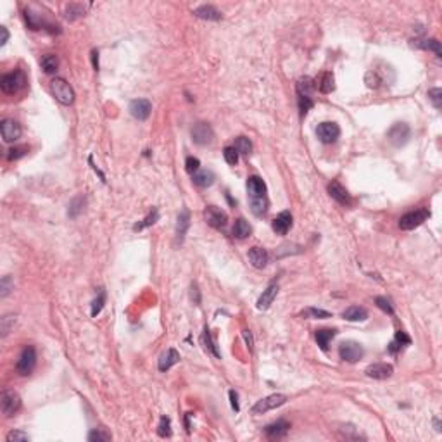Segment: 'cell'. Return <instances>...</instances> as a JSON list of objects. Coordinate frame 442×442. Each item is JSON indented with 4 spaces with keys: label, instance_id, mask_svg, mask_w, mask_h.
<instances>
[{
    "label": "cell",
    "instance_id": "cell-51",
    "mask_svg": "<svg viewBox=\"0 0 442 442\" xmlns=\"http://www.w3.org/2000/svg\"><path fill=\"white\" fill-rule=\"evenodd\" d=\"M230 403H231V408L235 409V413L240 411V406H239V394L235 392V390H230Z\"/></svg>",
    "mask_w": 442,
    "mask_h": 442
},
{
    "label": "cell",
    "instance_id": "cell-50",
    "mask_svg": "<svg viewBox=\"0 0 442 442\" xmlns=\"http://www.w3.org/2000/svg\"><path fill=\"white\" fill-rule=\"evenodd\" d=\"M185 170H187V173H190V175H195V173L200 170V161L197 157H187Z\"/></svg>",
    "mask_w": 442,
    "mask_h": 442
},
{
    "label": "cell",
    "instance_id": "cell-54",
    "mask_svg": "<svg viewBox=\"0 0 442 442\" xmlns=\"http://www.w3.org/2000/svg\"><path fill=\"white\" fill-rule=\"evenodd\" d=\"M0 31H2V40H0V45H6L7 40H9V31H7L6 26H2V28H0Z\"/></svg>",
    "mask_w": 442,
    "mask_h": 442
},
{
    "label": "cell",
    "instance_id": "cell-5",
    "mask_svg": "<svg viewBox=\"0 0 442 442\" xmlns=\"http://www.w3.org/2000/svg\"><path fill=\"white\" fill-rule=\"evenodd\" d=\"M363 354H364L363 345L356 342V340H345V342L339 345V356L342 361L358 363L363 358Z\"/></svg>",
    "mask_w": 442,
    "mask_h": 442
},
{
    "label": "cell",
    "instance_id": "cell-15",
    "mask_svg": "<svg viewBox=\"0 0 442 442\" xmlns=\"http://www.w3.org/2000/svg\"><path fill=\"white\" fill-rule=\"evenodd\" d=\"M289 430H290V423L287 420H276L264 427V434H266L268 439H273V440L284 439V437L289 434Z\"/></svg>",
    "mask_w": 442,
    "mask_h": 442
},
{
    "label": "cell",
    "instance_id": "cell-34",
    "mask_svg": "<svg viewBox=\"0 0 442 442\" xmlns=\"http://www.w3.org/2000/svg\"><path fill=\"white\" fill-rule=\"evenodd\" d=\"M85 202H86L85 195H78V197L73 199L69 202V209H67V216H69V218L78 216V214L85 209Z\"/></svg>",
    "mask_w": 442,
    "mask_h": 442
},
{
    "label": "cell",
    "instance_id": "cell-6",
    "mask_svg": "<svg viewBox=\"0 0 442 442\" xmlns=\"http://www.w3.org/2000/svg\"><path fill=\"white\" fill-rule=\"evenodd\" d=\"M285 403H287L285 394H271V396H268V398L259 399L258 403L252 406V413L254 414H264V413L271 411V409L284 406Z\"/></svg>",
    "mask_w": 442,
    "mask_h": 442
},
{
    "label": "cell",
    "instance_id": "cell-21",
    "mask_svg": "<svg viewBox=\"0 0 442 442\" xmlns=\"http://www.w3.org/2000/svg\"><path fill=\"white\" fill-rule=\"evenodd\" d=\"M194 16L200 17V19H206V21H220L221 11H218V9L211 6V4H204V6L194 9Z\"/></svg>",
    "mask_w": 442,
    "mask_h": 442
},
{
    "label": "cell",
    "instance_id": "cell-3",
    "mask_svg": "<svg viewBox=\"0 0 442 442\" xmlns=\"http://www.w3.org/2000/svg\"><path fill=\"white\" fill-rule=\"evenodd\" d=\"M428 218H430V211L427 207H422V209H414V211H409L406 214L399 218V228L401 230H414L425 223Z\"/></svg>",
    "mask_w": 442,
    "mask_h": 442
},
{
    "label": "cell",
    "instance_id": "cell-33",
    "mask_svg": "<svg viewBox=\"0 0 442 442\" xmlns=\"http://www.w3.org/2000/svg\"><path fill=\"white\" fill-rule=\"evenodd\" d=\"M416 47L425 49V50H432L437 57H442V49H440V42L437 38H425V40H416Z\"/></svg>",
    "mask_w": 442,
    "mask_h": 442
},
{
    "label": "cell",
    "instance_id": "cell-25",
    "mask_svg": "<svg viewBox=\"0 0 442 442\" xmlns=\"http://www.w3.org/2000/svg\"><path fill=\"white\" fill-rule=\"evenodd\" d=\"M335 335H337L335 328H321V330H316L314 339H316V342H318V345H320V349L323 351V353H327L328 351V344H330V340L334 339Z\"/></svg>",
    "mask_w": 442,
    "mask_h": 442
},
{
    "label": "cell",
    "instance_id": "cell-44",
    "mask_svg": "<svg viewBox=\"0 0 442 442\" xmlns=\"http://www.w3.org/2000/svg\"><path fill=\"white\" fill-rule=\"evenodd\" d=\"M159 437H171V420L168 416H162L157 427Z\"/></svg>",
    "mask_w": 442,
    "mask_h": 442
},
{
    "label": "cell",
    "instance_id": "cell-32",
    "mask_svg": "<svg viewBox=\"0 0 442 442\" xmlns=\"http://www.w3.org/2000/svg\"><path fill=\"white\" fill-rule=\"evenodd\" d=\"M409 344H411V339H409V337L406 335V332L399 330L398 334H396L394 340H392V342H390V345H389V353H390V354H396L401 347H403V345H409Z\"/></svg>",
    "mask_w": 442,
    "mask_h": 442
},
{
    "label": "cell",
    "instance_id": "cell-19",
    "mask_svg": "<svg viewBox=\"0 0 442 442\" xmlns=\"http://www.w3.org/2000/svg\"><path fill=\"white\" fill-rule=\"evenodd\" d=\"M180 353L176 349H173V347H170L166 351V353H162L161 354V358H159V370L161 371H168L170 370L171 366H175V364H178L180 363Z\"/></svg>",
    "mask_w": 442,
    "mask_h": 442
},
{
    "label": "cell",
    "instance_id": "cell-46",
    "mask_svg": "<svg viewBox=\"0 0 442 442\" xmlns=\"http://www.w3.org/2000/svg\"><path fill=\"white\" fill-rule=\"evenodd\" d=\"M223 156H225V161L228 162L230 166H235V164L239 162V152H237V149L234 145H231V147H225Z\"/></svg>",
    "mask_w": 442,
    "mask_h": 442
},
{
    "label": "cell",
    "instance_id": "cell-39",
    "mask_svg": "<svg viewBox=\"0 0 442 442\" xmlns=\"http://www.w3.org/2000/svg\"><path fill=\"white\" fill-rule=\"evenodd\" d=\"M157 220H159V211H157L156 207H154L152 211L149 213V216L145 218L142 223H136V225H133V230H135V231H140V230L147 228V226H150V225H154V223H156Z\"/></svg>",
    "mask_w": 442,
    "mask_h": 442
},
{
    "label": "cell",
    "instance_id": "cell-11",
    "mask_svg": "<svg viewBox=\"0 0 442 442\" xmlns=\"http://www.w3.org/2000/svg\"><path fill=\"white\" fill-rule=\"evenodd\" d=\"M190 133H192V140L197 145H209V144H213V140H214V131L211 128V125H207V123H197V125H194Z\"/></svg>",
    "mask_w": 442,
    "mask_h": 442
},
{
    "label": "cell",
    "instance_id": "cell-13",
    "mask_svg": "<svg viewBox=\"0 0 442 442\" xmlns=\"http://www.w3.org/2000/svg\"><path fill=\"white\" fill-rule=\"evenodd\" d=\"M328 194H330V197L335 200V202H339L340 206H351L353 204V197H351V194L345 190V187H342L339 183L337 180L330 181L327 187Z\"/></svg>",
    "mask_w": 442,
    "mask_h": 442
},
{
    "label": "cell",
    "instance_id": "cell-8",
    "mask_svg": "<svg viewBox=\"0 0 442 442\" xmlns=\"http://www.w3.org/2000/svg\"><path fill=\"white\" fill-rule=\"evenodd\" d=\"M204 220H206L209 226H213V228H216V230H221V228H225L226 223H228V214L216 206H207L206 211H204Z\"/></svg>",
    "mask_w": 442,
    "mask_h": 442
},
{
    "label": "cell",
    "instance_id": "cell-16",
    "mask_svg": "<svg viewBox=\"0 0 442 442\" xmlns=\"http://www.w3.org/2000/svg\"><path fill=\"white\" fill-rule=\"evenodd\" d=\"M364 373H366V377L375 378V380H385V378L392 377L394 366L389 363H375V364H370V366L364 370Z\"/></svg>",
    "mask_w": 442,
    "mask_h": 442
},
{
    "label": "cell",
    "instance_id": "cell-38",
    "mask_svg": "<svg viewBox=\"0 0 442 442\" xmlns=\"http://www.w3.org/2000/svg\"><path fill=\"white\" fill-rule=\"evenodd\" d=\"M64 16H66V19L75 21V19H78V17L85 16V7L81 6V4H69V6H66Z\"/></svg>",
    "mask_w": 442,
    "mask_h": 442
},
{
    "label": "cell",
    "instance_id": "cell-41",
    "mask_svg": "<svg viewBox=\"0 0 442 442\" xmlns=\"http://www.w3.org/2000/svg\"><path fill=\"white\" fill-rule=\"evenodd\" d=\"M104 304H106V290L100 289L99 295L92 300V316L95 318L97 314L104 309Z\"/></svg>",
    "mask_w": 442,
    "mask_h": 442
},
{
    "label": "cell",
    "instance_id": "cell-45",
    "mask_svg": "<svg viewBox=\"0 0 442 442\" xmlns=\"http://www.w3.org/2000/svg\"><path fill=\"white\" fill-rule=\"evenodd\" d=\"M12 289H14V282H12L11 276L6 275L0 280V297H7Z\"/></svg>",
    "mask_w": 442,
    "mask_h": 442
},
{
    "label": "cell",
    "instance_id": "cell-9",
    "mask_svg": "<svg viewBox=\"0 0 442 442\" xmlns=\"http://www.w3.org/2000/svg\"><path fill=\"white\" fill-rule=\"evenodd\" d=\"M387 136H389V142L392 145H396V147H403L409 140V136H411V128H409L406 123H396L392 128L389 130Z\"/></svg>",
    "mask_w": 442,
    "mask_h": 442
},
{
    "label": "cell",
    "instance_id": "cell-40",
    "mask_svg": "<svg viewBox=\"0 0 442 442\" xmlns=\"http://www.w3.org/2000/svg\"><path fill=\"white\" fill-rule=\"evenodd\" d=\"M111 439H112L111 434L104 430V428H94V430L88 434V440L90 442H107Z\"/></svg>",
    "mask_w": 442,
    "mask_h": 442
},
{
    "label": "cell",
    "instance_id": "cell-47",
    "mask_svg": "<svg viewBox=\"0 0 442 442\" xmlns=\"http://www.w3.org/2000/svg\"><path fill=\"white\" fill-rule=\"evenodd\" d=\"M428 100L434 104L435 109H440V106H442V90L440 88L428 90Z\"/></svg>",
    "mask_w": 442,
    "mask_h": 442
},
{
    "label": "cell",
    "instance_id": "cell-49",
    "mask_svg": "<svg viewBox=\"0 0 442 442\" xmlns=\"http://www.w3.org/2000/svg\"><path fill=\"white\" fill-rule=\"evenodd\" d=\"M375 304H377V306L380 308L384 313L394 314V308H392V304H390V300L387 299V297H375Z\"/></svg>",
    "mask_w": 442,
    "mask_h": 442
},
{
    "label": "cell",
    "instance_id": "cell-27",
    "mask_svg": "<svg viewBox=\"0 0 442 442\" xmlns=\"http://www.w3.org/2000/svg\"><path fill=\"white\" fill-rule=\"evenodd\" d=\"M316 86L318 90H320L321 94H330L334 92L335 88V80H334V75H332L330 71H325L323 75L320 76V78L316 80Z\"/></svg>",
    "mask_w": 442,
    "mask_h": 442
},
{
    "label": "cell",
    "instance_id": "cell-7",
    "mask_svg": "<svg viewBox=\"0 0 442 442\" xmlns=\"http://www.w3.org/2000/svg\"><path fill=\"white\" fill-rule=\"evenodd\" d=\"M0 409L6 416H14L21 409V398L16 390H4L0 396Z\"/></svg>",
    "mask_w": 442,
    "mask_h": 442
},
{
    "label": "cell",
    "instance_id": "cell-55",
    "mask_svg": "<svg viewBox=\"0 0 442 442\" xmlns=\"http://www.w3.org/2000/svg\"><path fill=\"white\" fill-rule=\"evenodd\" d=\"M92 62H94V69L99 71V52L97 50H92Z\"/></svg>",
    "mask_w": 442,
    "mask_h": 442
},
{
    "label": "cell",
    "instance_id": "cell-35",
    "mask_svg": "<svg viewBox=\"0 0 442 442\" xmlns=\"http://www.w3.org/2000/svg\"><path fill=\"white\" fill-rule=\"evenodd\" d=\"M297 95H304V97H311V92L314 90V81L309 78V76H304V78H299L297 81Z\"/></svg>",
    "mask_w": 442,
    "mask_h": 442
},
{
    "label": "cell",
    "instance_id": "cell-10",
    "mask_svg": "<svg viewBox=\"0 0 442 442\" xmlns=\"http://www.w3.org/2000/svg\"><path fill=\"white\" fill-rule=\"evenodd\" d=\"M316 135L320 138V142L323 144H334L340 135V128L339 125L334 121H325V123H320L316 128Z\"/></svg>",
    "mask_w": 442,
    "mask_h": 442
},
{
    "label": "cell",
    "instance_id": "cell-53",
    "mask_svg": "<svg viewBox=\"0 0 442 442\" xmlns=\"http://www.w3.org/2000/svg\"><path fill=\"white\" fill-rule=\"evenodd\" d=\"M192 299H194V303H195V304H199V303H200V294H199L197 285H192Z\"/></svg>",
    "mask_w": 442,
    "mask_h": 442
},
{
    "label": "cell",
    "instance_id": "cell-37",
    "mask_svg": "<svg viewBox=\"0 0 442 442\" xmlns=\"http://www.w3.org/2000/svg\"><path fill=\"white\" fill-rule=\"evenodd\" d=\"M300 314H303L304 318H309V320H325V318H332V313H328L325 309H320V308H308Z\"/></svg>",
    "mask_w": 442,
    "mask_h": 442
},
{
    "label": "cell",
    "instance_id": "cell-22",
    "mask_svg": "<svg viewBox=\"0 0 442 442\" xmlns=\"http://www.w3.org/2000/svg\"><path fill=\"white\" fill-rule=\"evenodd\" d=\"M247 192L249 197H259V195H266V183L258 175H252L247 178Z\"/></svg>",
    "mask_w": 442,
    "mask_h": 442
},
{
    "label": "cell",
    "instance_id": "cell-24",
    "mask_svg": "<svg viewBox=\"0 0 442 442\" xmlns=\"http://www.w3.org/2000/svg\"><path fill=\"white\" fill-rule=\"evenodd\" d=\"M189 226H190V213H189V209H183V211L178 214V220H176V239H178L180 244L185 240Z\"/></svg>",
    "mask_w": 442,
    "mask_h": 442
},
{
    "label": "cell",
    "instance_id": "cell-26",
    "mask_svg": "<svg viewBox=\"0 0 442 442\" xmlns=\"http://www.w3.org/2000/svg\"><path fill=\"white\" fill-rule=\"evenodd\" d=\"M200 342H202L204 349H206L207 353H211L214 358H218V359L221 358L220 349H218V345H216V342H214V339L211 337V332H209V328H207V327H204V332H202V335H200Z\"/></svg>",
    "mask_w": 442,
    "mask_h": 442
},
{
    "label": "cell",
    "instance_id": "cell-42",
    "mask_svg": "<svg viewBox=\"0 0 442 442\" xmlns=\"http://www.w3.org/2000/svg\"><path fill=\"white\" fill-rule=\"evenodd\" d=\"M14 323H16L14 314H6V316L0 320V332H2V337L9 335V332L14 328Z\"/></svg>",
    "mask_w": 442,
    "mask_h": 442
},
{
    "label": "cell",
    "instance_id": "cell-52",
    "mask_svg": "<svg viewBox=\"0 0 442 442\" xmlns=\"http://www.w3.org/2000/svg\"><path fill=\"white\" fill-rule=\"evenodd\" d=\"M242 335H244V340H245V344H247V347L252 351V345H254V339H252V334H250V330H244L242 332Z\"/></svg>",
    "mask_w": 442,
    "mask_h": 442
},
{
    "label": "cell",
    "instance_id": "cell-20",
    "mask_svg": "<svg viewBox=\"0 0 442 442\" xmlns=\"http://www.w3.org/2000/svg\"><path fill=\"white\" fill-rule=\"evenodd\" d=\"M268 259H270V256H268L266 249L263 247H250L249 249V261L250 264H252L254 268H258V270H261V268H264L268 264Z\"/></svg>",
    "mask_w": 442,
    "mask_h": 442
},
{
    "label": "cell",
    "instance_id": "cell-28",
    "mask_svg": "<svg viewBox=\"0 0 442 442\" xmlns=\"http://www.w3.org/2000/svg\"><path fill=\"white\" fill-rule=\"evenodd\" d=\"M342 318L347 321H364L368 318V311L361 306H351L342 313Z\"/></svg>",
    "mask_w": 442,
    "mask_h": 442
},
{
    "label": "cell",
    "instance_id": "cell-29",
    "mask_svg": "<svg viewBox=\"0 0 442 442\" xmlns=\"http://www.w3.org/2000/svg\"><path fill=\"white\" fill-rule=\"evenodd\" d=\"M40 66L42 69L47 73V75H54L59 69V57L56 54H45V56L40 59Z\"/></svg>",
    "mask_w": 442,
    "mask_h": 442
},
{
    "label": "cell",
    "instance_id": "cell-4",
    "mask_svg": "<svg viewBox=\"0 0 442 442\" xmlns=\"http://www.w3.org/2000/svg\"><path fill=\"white\" fill-rule=\"evenodd\" d=\"M36 366V351L33 345H26L16 361V371L21 377H28Z\"/></svg>",
    "mask_w": 442,
    "mask_h": 442
},
{
    "label": "cell",
    "instance_id": "cell-43",
    "mask_svg": "<svg viewBox=\"0 0 442 442\" xmlns=\"http://www.w3.org/2000/svg\"><path fill=\"white\" fill-rule=\"evenodd\" d=\"M28 147L26 145H16V147L9 149V154H7V159L9 161H17V159L25 157L26 154H28Z\"/></svg>",
    "mask_w": 442,
    "mask_h": 442
},
{
    "label": "cell",
    "instance_id": "cell-1",
    "mask_svg": "<svg viewBox=\"0 0 442 442\" xmlns=\"http://www.w3.org/2000/svg\"><path fill=\"white\" fill-rule=\"evenodd\" d=\"M25 86H26V75L21 69L7 73V75H4L0 78V88L7 95H14L25 88Z\"/></svg>",
    "mask_w": 442,
    "mask_h": 442
},
{
    "label": "cell",
    "instance_id": "cell-17",
    "mask_svg": "<svg viewBox=\"0 0 442 442\" xmlns=\"http://www.w3.org/2000/svg\"><path fill=\"white\" fill-rule=\"evenodd\" d=\"M276 294H278V284H276V282H271V284L266 287V290H263L261 297L258 299L256 308L261 309V311L268 309V308H270L271 304H273V300H275Z\"/></svg>",
    "mask_w": 442,
    "mask_h": 442
},
{
    "label": "cell",
    "instance_id": "cell-31",
    "mask_svg": "<svg viewBox=\"0 0 442 442\" xmlns=\"http://www.w3.org/2000/svg\"><path fill=\"white\" fill-rule=\"evenodd\" d=\"M250 231H252V228H250L249 223L245 221L244 218H239V220L235 221L231 234H234L235 239H247V237L250 235Z\"/></svg>",
    "mask_w": 442,
    "mask_h": 442
},
{
    "label": "cell",
    "instance_id": "cell-12",
    "mask_svg": "<svg viewBox=\"0 0 442 442\" xmlns=\"http://www.w3.org/2000/svg\"><path fill=\"white\" fill-rule=\"evenodd\" d=\"M0 133H2V138L4 142L7 144H12L16 142L17 138L21 136L22 130H21V125L14 120H4L0 123Z\"/></svg>",
    "mask_w": 442,
    "mask_h": 442
},
{
    "label": "cell",
    "instance_id": "cell-14",
    "mask_svg": "<svg viewBox=\"0 0 442 442\" xmlns=\"http://www.w3.org/2000/svg\"><path fill=\"white\" fill-rule=\"evenodd\" d=\"M152 112V104L147 99H135L130 102V114L138 121H145Z\"/></svg>",
    "mask_w": 442,
    "mask_h": 442
},
{
    "label": "cell",
    "instance_id": "cell-48",
    "mask_svg": "<svg viewBox=\"0 0 442 442\" xmlns=\"http://www.w3.org/2000/svg\"><path fill=\"white\" fill-rule=\"evenodd\" d=\"M6 439L7 442H26V440H30V435L19 430H12V432H9Z\"/></svg>",
    "mask_w": 442,
    "mask_h": 442
},
{
    "label": "cell",
    "instance_id": "cell-30",
    "mask_svg": "<svg viewBox=\"0 0 442 442\" xmlns=\"http://www.w3.org/2000/svg\"><path fill=\"white\" fill-rule=\"evenodd\" d=\"M192 181L200 189H207L214 183V173L213 171H197L192 175Z\"/></svg>",
    "mask_w": 442,
    "mask_h": 442
},
{
    "label": "cell",
    "instance_id": "cell-23",
    "mask_svg": "<svg viewBox=\"0 0 442 442\" xmlns=\"http://www.w3.org/2000/svg\"><path fill=\"white\" fill-rule=\"evenodd\" d=\"M250 200V211H252L254 216L261 218L268 213V207H270V200H268V195H259V197H249Z\"/></svg>",
    "mask_w": 442,
    "mask_h": 442
},
{
    "label": "cell",
    "instance_id": "cell-18",
    "mask_svg": "<svg viewBox=\"0 0 442 442\" xmlns=\"http://www.w3.org/2000/svg\"><path fill=\"white\" fill-rule=\"evenodd\" d=\"M271 228H273V231H275V234L285 235L287 231L292 228V214H290L289 211L280 213L278 216H276L275 220H273Z\"/></svg>",
    "mask_w": 442,
    "mask_h": 442
},
{
    "label": "cell",
    "instance_id": "cell-36",
    "mask_svg": "<svg viewBox=\"0 0 442 442\" xmlns=\"http://www.w3.org/2000/svg\"><path fill=\"white\" fill-rule=\"evenodd\" d=\"M234 147L237 149V152L242 154V156H249L252 152V142L247 138V136H237Z\"/></svg>",
    "mask_w": 442,
    "mask_h": 442
},
{
    "label": "cell",
    "instance_id": "cell-2",
    "mask_svg": "<svg viewBox=\"0 0 442 442\" xmlns=\"http://www.w3.org/2000/svg\"><path fill=\"white\" fill-rule=\"evenodd\" d=\"M50 92L56 97L57 102H61L62 106H71L75 102V90L71 88V85L62 78H54L50 81Z\"/></svg>",
    "mask_w": 442,
    "mask_h": 442
}]
</instances>
